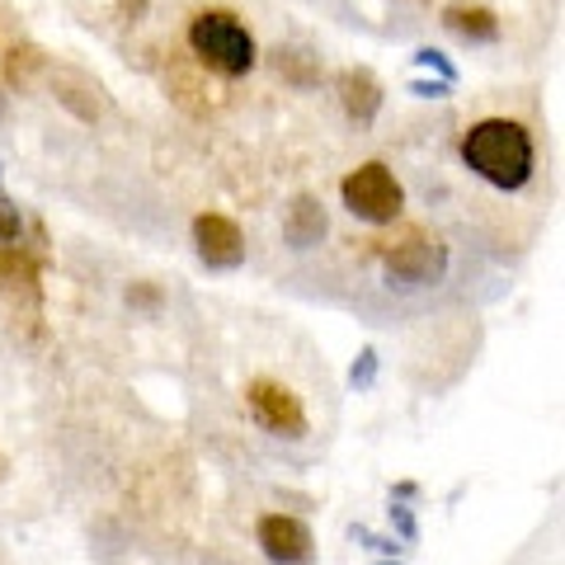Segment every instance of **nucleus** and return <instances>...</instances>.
<instances>
[{"mask_svg":"<svg viewBox=\"0 0 565 565\" xmlns=\"http://www.w3.org/2000/svg\"><path fill=\"white\" fill-rule=\"evenodd\" d=\"M462 161L471 174H481L490 189H523L533 180V137L514 118H481L462 137Z\"/></svg>","mask_w":565,"mask_h":565,"instance_id":"obj_1","label":"nucleus"},{"mask_svg":"<svg viewBox=\"0 0 565 565\" xmlns=\"http://www.w3.org/2000/svg\"><path fill=\"white\" fill-rule=\"evenodd\" d=\"M189 47H193V57H199L207 71H217V76H226V81H241L245 71L259 62L250 29H245L232 10H203V14H193Z\"/></svg>","mask_w":565,"mask_h":565,"instance_id":"obj_2","label":"nucleus"},{"mask_svg":"<svg viewBox=\"0 0 565 565\" xmlns=\"http://www.w3.org/2000/svg\"><path fill=\"white\" fill-rule=\"evenodd\" d=\"M382 269L392 282H411V288H424V282H438L448 269V245L438 241L424 226H401L396 236L377 241Z\"/></svg>","mask_w":565,"mask_h":565,"instance_id":"obj_3","label":"nucleus"},{"mask_svg":"<svg viewBox=\"0 0 565 565\" xmlns=\"http://www.w3.org/2000/svg\"><path fill=\"white\" fill-rule=\"evenodd\" d=\"M340 199H344V207H349L359 222L386 226V222H396V217H401L405 189H401V180H396V174L386 170L382 161H367V166H359V170H349V174H344Z\"/></svg>","mask_w":565,"mask_h":565,"instance_id":"obj_4","label":"nucleus"},{"mask_svg":"<svg viewBox=\"0 0 565 565\" xmlns=\"http://www.w3.org/2000/svg\"><path fill=\"white\" fill-rule=\"evenodd\" d=\"M245 405H250V415H255L269 434H278V438H302V434H307V411H302V401H297L288 386L274 382V377H255L250 386H245Z\"/></svg>","mask_w":565,"mask_h":565,"instance_id":"obj_5","label":"nucleus"},{"mask_svg":"<svg viewBox=\"0 0 565 565\" xmlns=\"http://www.w3.org/2000/svg\"><path fill=\"white\" fill-rule=\"evenodd\" d=\"M193 245H199V259L207 269H241L245 264V236L232 217L222 212H203L193 217Z\"/></svg>","mask_w":565,"mask_h":565,"instance_id":"obj_6","label":"nucleus"},{"mask_svg":"<svg viewBox=\"0 0 565 565\" xmlns=\"http://www.w3.org/2000/svg\"><path fill=\"white\" fill-rule=\"evenodd\" d=\"M255 542L259 552L269 556L274 565H307L311 561V527L292 514H264L255 527Z\"/></svg>","mask_w":565,"mask_h":565,"instance_id":"obj_7","label":"nucleus"},{"mask_svg":"<svg viewBox=\"0 0 565 565\" xmlns=\"http://www.w3.org/2000/svg\"><path fill=\"white\" fill-rule=\"evenodd\" d=\"M334 85H340L344 114L367 128V122L377 118V109H382V81L367 66H349V71H340V81H334Z\"/></svg>","mask_w":565,"mask_h":565,"instance_id":"obj_8","label":"nucleus"},{"mask_svg":"<svg viewBox=\"0 0 565 565\" xmlns=\"http://www.w3.org/2000/svg\"><path fill=\"white\" fill-rule=\"evenodd\" d=\"M326 226H330V217H326L321 199H311V193H302V199H297V203L288 207V222H282V236H288L292 250H311V245H321Z\"/></svg>","mask_w":565,"mask_h":565,"instance_id":"obj_9","label":"nucleus"},{"mask_svg":"<svg viewBox=\"0 0 565 565\" xmlns=\"http://www.w3.org/2000/svg\"><path fill=\"white\" fill-rule=\"evenodd\" d=\"M444 29H452L457 39H467V43H494L500 39V20H494V10L467 6V0L444 10Z\"/></svg>","mask_w":565,"mask_h":565,"instance_id":"obj_10","label":"nucleus"},{"mask_svg":"<svg viewBox=\"0 0 565 565\" xmlns=\"http://www.w3.org/2000/svg\"><path fill=\"white\" fill-rule=\"evenodd\" d=\"M373 382H377V349H363L359 359H353V367H349V386L353 392H367Z\"/></svg>","mask_w":565,"mask_h":565,"instance_id":"obj_11","label":"nucleus"},{"mask_svg":"<svg viewBox=\"0 0 565 565\" xmlns=\"http://www.w3.org/2000/svg\"><path fill=\"white\" fill-rule=\"evenodd\" d=\"M415 66H424V71H434V76L438 81H448V85H457V66L444 57V52H438V47H419L415 52Z\"/></svg>","mask_w":565,"mask_h":565,"instance_id":"obj_12","label":"nucleus"},{"mask_svg":"<svg viewBox=\"0 0 565 565\" xmlns=\"http://www.w3.org/2000/svg\"><path fill=\"white\" fill-rule=\"evenodd\" d=\"M20 232H24V217H20V207H14L10 199H0V250L20 241Z\"/></svg>","mask_w":565,"mask_h":565,"instance_id":"obj_13","label":"nucleus"},{"mask_svg":"<svg viewBox=\"0 0 565 565\" xmlns=\"http://www.w3.org/2000/svg\"><path fill=\"white\" fill-rule=\"evenodd\" d=\"M411 95H415V99H448L452 85H448V81H434V76H429V81H411Z\"/></svg>","mask_w":565,"mask_h":565,"instance_id":"obj_14","label":"nucleus"},{"mask_svg":"<svg viewBox=\"0 0 565 565\" xmlns=\"http://www.w3.org/2000/svg\"><path fill=\"white\" fill-rule=\"evenodd\" d=\"M353 542L373 546V552H382V556H396V542H392V537H373L367 527H353Z\"/></svg>","mask_w":565,"mask_h":565,"instance_id":"obj_15","label":"nucleus"},{"mask_svg":"<svg viewBox=\"0 0 565 565\" xmlns=\"http://www.w3.org/2000/svg\"><path fill=\"white\" fill-rule=\"evenodd\" d=\"M392 523L401 527V537H405V542H415L419 527H415V514H411V509H405V504H392Z\"/></svg>","mask_w":565,"mask_h":565,"instance_id":"obj_16","label":"nucleus"},{"mask_svg":"<svg viewBox=\"0 0 565 565\" xmlns=\"http://www.w3.org/2000/svg\"><path fill=\"white\" fill-rule=\"evenodd\" d=\"M6 471H10V462H6V452H0V481H6Z\"/></svg>","mask_w":565,"mask_h":565,"instance_id":"obj_17","label":"nucleus"},{"mask_svg":"<svg viewBox=\"0 0 565 565\" xmlns=\"http://www.w3.org/2000/svg\"><path fill=\"white\" fill-rule=\"evenodd\" d=\"M382 565H401V561H382Z\"/></svg>","mask_w":565,"mask_h":565,"instance_id":"obj_18","label":"nucleus"},{"mask_svg":"<svg viewBox=\"0 0 565 565\" xmlns=\"http://www.w3.org/2000/svg\"><path fill=\"white\" fill-rule=\"evenodd\" d=\"M0 180H6V170H0Z\"/></svg>","mask_w":565,"mask_h":565,"instance_id":"obj_19","label":"nucleus"}]
</instances>
